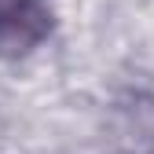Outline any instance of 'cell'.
I'll use <instances>...</instances> for the list:
<instances>
[{
	"label": "cell",
	"instance_id": "6da1fadb",
	"mask_svg": "<svg viewBox=\"0 0 154 154\" xmlns=\"http://www.w3.org/2000/svg\"><path fill=\"white\" fill-rule=\"evenodd\" d=\"M44 4L41 0H0V41L29 44L41 33Z\"/></svg>",
	"mask_w": 154,
	"mask_h": 154
}]
</instances>
